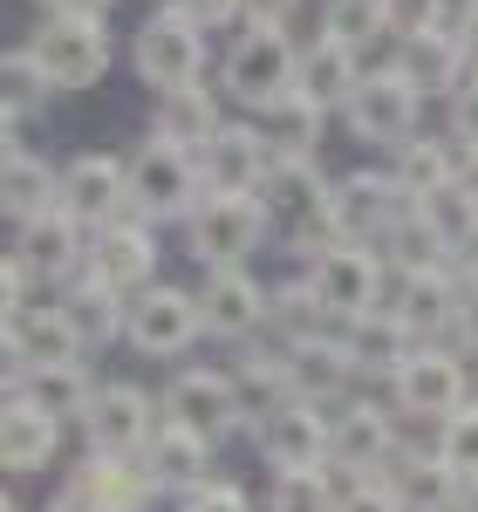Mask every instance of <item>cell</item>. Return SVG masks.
I'll return each instance as SVG.
<instances>
[{
  "label": "cell",
  "instance_id": "1",
  "mask_svg": "<svg viewBox=\"0 0 478 512\" xmlns=\"http://www.w3.org/2000/svg\"><path fill=\"white\" fill-rule=\"evenodd\" d=\"M267 212H274L280 246L308 267L328 246H342V219H335V178H321V164H280L267 185Z\"/></svg>",
  "mask_w": 478,
  "mask_h": 512
},
{
  "label": "cell",
  "instance_id": "2",
  "mask_svg": "<svg viewBox=\"0 0 478 512\" xmlns=\"http://www.w3.org/2000/svg\"><path fill=\"white\" fill-rule=\"evenodd\" d=\"M205 164L164 137H144V151H130V219L144 226H164V219H192L205 205Z\"/></svg>",
  "mask_w": 478,
  "mask_h": 512
},
{
  "label": "cell",
  "instance_id": "3",
  "mask_svg": "<svg viewBox=\"0 0 478 512\" xmlns=\"http://www.w3.org/2000/svg\"><path fill=\"white\" fill-rule=\"evenodd\" d=\"M226 96L246 103V110H274L280 96L301 89V41L294 28H246V35L226 48Z\"/></svg>",
  "mask_w": 478,
  "mask_h": 512
},
{
  "label": "cell",
  "instance_id": "4",
  "mask_svg": "<svg viewBox=\"0 0 478 512\" xmlns=\"http://www.w3.org/2000/svg\"><path fill=\"white\" fill-rule=\"evenodd\" d=\"M274 233L267 198H205L199 212L185 219V253L199 267H246Z\"/></svg>",
  "mask_w": 478,
  "mask_h": 512
},
{
  "label": "cell",
  "instance_id": "5",
  "mask_svg": "<svg viewBox=\"0 0 478 512\" xmlns=\"http://www.w3.org/2000/svg\"><path fill=\"white\" fill-rule=\"evenodd\" d=\"M301 280L315 287V301L342 321V328L362 321V315H376V308H383V294H390L383 253H376V246H356V239H342V246H328L321 260H308Z\"/></svg>",
  "mask_w": 478,
  "mask_h": 512
},
{
  "label": "cell",
  "instance_id": "6",
  "mask_svg": "<svg viewBox=\"0 0 478 512\" xmlns=\"http://www.w3.org/2000/svg\"><path fill=\"white\" fill-rule=\"evenodd\" d=\"M164 431V403L137 383H103L96 403L82 410V444L96 458H144Z\"/></svg>",
  "mask_w": 478,
  "mask_h": 512
},
{
  "label": "cell",
  "instance_id": "7",
  "mask_svg": "<svg viewBox=\"0 0 478 512\" xmlns=\"http://www.w3.org/2000/svg\"><path fill=\"white\" fill-rule=\"evenodd\" d=\"M164 417L178 424V431L205 437V444H233L239 431H253L246 424V403L233 390V369H178L171 383H164Z\"/></svg>",
  "mask_w": 478,
  "mask_h": 512
},
{
  "label": "cell",
  "instance_id": "8",
  "mask_svg": "<svg viewBox=\"0 0 478 512\" xmlns=\"http://www.w3.org/2000/svg\"><path fill=\"white\" fill-rule=\"evenodd\" d=\"M130 69H137V82H144L151 96L192 89V82L205 76V35L185 21V14L158 7V14L130 35Z\"/></svg>",
  "mask_w": 478,
  "mask_h": 512
},
{
  "label": "cell",
  "instance_id": "9",
  "mask_svg": "<svg viewBox=\"0 0 478 512\" xmlns=\"http://www.w3.org/2000/svg\"><path fill=\"white\" fill-rule=\"evenodd\" d=\"M390 396H397L403 417H424V424H444L472 403V376H465V355L444 349V342H417L410 362L390 376Z\"/></svg>",
  "mask_w": 478,
  "mask_h": 512
},
{
  "label": "cell",
  "instance_id": "10",
  "mask_svg": "<svg viewBox=\"0 0 478 512\" xmlns=\"http://www.w3.org/2000/svg\"><path fill=\"white\" fill-rule=\"evenodd\" d=\"M417 110H424V96L397 76V62H383V69H369L356 82V96L342 103V130L356 137V144H410L417 137Z\"/></svg>",
  "mask_w": 478,
  "mask_h": 512
},
{
  "label": "cell",
  "instance_id": "11",
  "mask_svg": "<svg viewBox=\"0 0 478 512\" xmlns=\"http://www.w3.org/2000/svg\"><path fill=\"white\" fill-rule=\"evenodd\" d=\"M192 294H199V321L212 342L246 349V342H260V328H274V294L246 267H205V280Z\"/></svg>",
  "mask_w": 478,
  "mask_h": 512
},
{
  "label": "cell",
  "instance_id": "12",
  "mask_svg": "<svg viewBox=\"0 0 478 512\" xmlns=\"http://www.w3.org/2000/svg\"><path fill=\"white\" fill-rule=\"evenodd\" d=\"M205 335L199 321V294L192 287H171V280H158V287H144L137 301H130V321H123V342L137 355H151V362H171V355H185L192 342Z\"/></svg>",
  "mask_w": 478,
  "mask_h": 512
},
{
  "label": "cell",
  "instance_id": "13",
  "mask_svg": "<svg viewBox=\"0 0 478 512\" xmlns=\"http://www.w3.org/2000/svg\"><path fill=\"white\" fill-rule=\"evenodd\" d=\"M417 212V198L403 192L390 171H349L335 178V219H342V239L356 246H376V239H397Z\"/></svg>",
  "mask_w": 478,
  "mask_h": 512
},
{
  "label": "cell",
  "instance_id": "14",
  "mask_svg": "<svg viewBox=\"0 0 478 512\" xmlns=\"http://www.w3.org/2000/svg\"><path fill=\"white\" fill-rule=\"evenodd\" d=\"M458 301H465V280L451 274V260H438V267H390L383 308H390L417 342L451 335V328H458Z\"/></svg>",
  "mask_w": 478,
  "mask_h": 512
},
{
  "label": "cell",
  "instance_id": "15",
  "mask_svg": "<svg viewBox=\"0 0 478 512\" xmlns=\"http://www.w3.org/2000/svg\"><path fill=\"white\" fill-rule=\"evenodd\" d=\"M62 212L76 219L82 233H103L130 219V158H110V151H82L62 171Z\"/></svg>",
  "mask_w": 478,
  "mask_h": 512
},
{
  "label": "cell",
  "instance_id": "16",
  "mask_svg": "<svg viewBox=\"0 0 478 512\" xmlns=\"http://www.w3.org/2000/svg\"><path fill=\"white\" fill-rule=\"evenodd\" d=\"M28 55H35L55 89H96L110 76V35L103 21H41L28 35Z\"/></svg>",
  "mask_w": 478,
  "mask_h": 512
},
{
  "label": "cell",
  "instance_id": "17",
  "mask_svg": "<svg viewBox=\"0 0 478 512\" xmlns=\"http://www.w3.org/2000/svg\"><path fill=\"white\" fill-rule=\"evenodd\" d=\"M89 280H103L110 294L123 301H137L144 287H158V239L144 219H117V226H103V233H89Z\"/></svg>",
  "mask_w": 478,
  "mask_h": 512
},
{
  "label": "cell",
  "instance_id": "18",
  "mask_svg": "<svg viewBox=\"0 0 478 512\" xmlns=\"http://www.w3.org/2000/svg\"><path fill=\"white\" fill-rule=\"evenodd\" d=\"M199 164H205V192H212V198H260L267 185H274V171H280V151H274L267 130L233 123Z\"/></svg>",
  "mask_w": 478,
  "mask_h": 512
},
{
  "label": "cell",
  "instance_id": "19",
  "mask_svg": "<svg viewBox=\"0 0 478 512\" xmlns=\"http://www.w3.org/2000/svg\"><path fill=\"white\" fill-rule=\"evenodd\" d=\"M260 458H267V472H328V458H335V437H328V410L315 403H287L280 417H267L260 431Z\"/></svg>",
  "mask_w": 478,
  "mask_h": 512
},
{
  "label": "cell",
  "instance_id": "20",
  "mask_svg": "<svg viewBox=\"0 0 478 512\" xmlns=\"http://www.w3.org/2000/svg\"><path fill=\"white\" fill-rule=\"evenodd\" d=\"M62 492L82 499L89 512H144L164 485H158V472H151L144 458H96V451H82V465L69 472Z\"/></svg>",
  "mask_w": 478,
  "mask_h": 512
},
{
  "label": "cell",
  "instance_id": "21",
  "mask_svg": "<svg viewBox=\"0 0 478 512\" xmlns=\"http://www.w3.org/2000/svg\"><path fill=\"white\" fill-rule=\"evenodd\" d=\"M7 335V362L14 369H48V362H82V335L69 328L62 301H28L14 315H0Z\"/></svg>",
  "mask_w": 478,
  "mask_h": 512
},
{
  "label": "cell",
  "instance_id": "22",
  "mask_svg": "<svg viewBox=\"0 0 478 512\" xmlns=\"http://www.w3.org/2000/svg\"><path fill=\"white\" fill-rule=\"evenodd\" d=\"M328 437H335V458L342 472H383L397 458V424H390V403L376 396H349L335 417H328Z\"/></svg>",
  "mask_w": 478,
  "mask_h": 512
},
{
  "label": "cell",
  "instance_id": "23",
  "mask_svg": "<svg viewBox=\"0 0 478 512\" xmlns=\"http://www.w3.org/2000/svg\"><path fill=\"white\" fill-rule=\"evenodd\" d=\"M14 253H21V267L35 280H55V287H69V280H82V267H89V233H82L76 219L55 205V212H41L35 226H14Z\"/></svg>",
  "mask_w": 478,
  "mask_h": 512
},
{
  "label": "cell",
  "instance_id": "24",
  "mask_svg": "<svg viewBox=\"0 0 478 512\" xmlns=\"http://www.w3.org/2000/svg\"><path fill=\"white\" fill-rule=\"evenodd\" d=\"M287 355V383H294V403H315V410H342L349 403V376H356V362L342 349V335H315V342H280Z\"/></svg>",
  "mask_w": 478,
  "mask_h": 512
},
{
  "label": "cell",
  "instance_id": "25",
  "mask_svg": "<svg viewBox=\"0 0 478 512\" xmlns=\"http://www.w3.org/2000/svg\"><path fill=\"white\" fill-rule=\"evenodd\" d=\"M472 69H478V62L444 35V28H424V35H403L397 41V76L410 82L417 96H458V89L472 82Z\"/></svg>",
  "mask_w": 478,
  "mask_h": 512
},
{
  "label": "cell",
  "instance_id": "26",
  "mask_svg": "<svg viewBox=\"0 0 478 512\" xmlns=\"http://www.w3.org/2000/svg\"><path fill=\"white\" fill-rule=\"evenodd\" d=\"M233 123H226V103L205 89V82H192V89H171V96H158V117H151V137H164V144H178V151H192V158H205L219 137H226Z\"/></svg>",
  "mask_w": 478,
  "mask_h": 512
},
{
  "label": "cell",
  "instance_id": "27",
  "mask_svg": "<svg viewBox=\"0 0 478 512\" xmlns=\"http://www.w3.org/2000/svg\"><path fill=\"white\" fill-rule=\"evenodd\" d=\"M376 478H390V492L403 499V512H458V472L438 458V444L431 451H417V444H397V458L383 465Z\"/></svg>",
  "mask_w": 478,
  "mask_h": 512
},
{
  "label": "cell",
  "instance_id": "28",
  "mask_svg": "<svg viewBox=\"0 0 478 512\" xmlns=\"http://www.w3.org/2000/svg\"><path fill=\"white\" fill-rule=\"evenodd\" d=\"M96 390H103V383L89 376V362H48V369H14V376H7V396L48 410L55 424H62V417L82 424V410L96 403Z\"/></svg>",
  "mask_w": 478,
  "mask_h": 512
},
{
  "label": "cell",
  "instance_id": "29",
  "mask_svg": "<svg viewBox=\"0 0 478 512\" xmlns=\"http://www.w3.org/2000/svg\"><path fill=\"white\" fill-rule=\"evenodd\" d=\"M55 451H62V424L35 410V403H21V396H7V410H0V458H7V472H48L55 465Z\"/></svg>",
  "mask_w": 478,
  "mask_h": 512
},
{
  "label": "cell",
  "instance_id": "30",
  "mask_svg": "<svg viewBox=\"0 0 478 512\" xmlns=\"http://www.w3.org/2000/svg\"><path fill=\"white\" fill-rule=\"evenodd\" d=\"M362 76H369V69H362V48L342 41V35H328V28L301 48V89H308L315 103H328V110H342V103L356 96Z\"/></svg>",
  "mask_w": 478,
  "mask_h": 512
},
{
  "label": "cell",
  "instance_id": "31",
  "mask_svg": "<svg viewBox=\"0 0 478 512\" xmlns=\"http://www.w3.org/2000/svg\"><path fill=\"white\" fill-rule=\"evenodd\" d=\"M233 390L246 403V424L260 431L267 417H280L287 403H294V383H287V355L280 349H260V342H246L233 362Z\"/></svg>",
  "mask_w": 478,
  "mask_h": 512
},
{
  "label": "cell",
  "instance_id": "32",
  "mask_svg": "<svg viewBox=\"0 0 478 512\" xmlns=\"http://www.w3.org/2000/svg\"><path fill=\"white\" fill-rule=\"evenodd\" d=\"M212 451H219V444H205V437L178 431V424L164 417V431H158V444L144 451V465L158 472V485L171 492V499H192L199 485H212V478H219V472H212Z\"/></svg>",
  "mask_w": 478,
  "mask_h": 512
},
{
  "label": "cell",
  "instance_id": "33",
  "mask_svg": "<svg viewBox=\"0 0 478 512\" xmlns=\"http://www.w3.org/2000/svg\"><path fill=\"white\" fill-rule=\"evenodd\" d=\"M342 349L356 362V376H397L403 362H410V349H417V335H410L390 308H376V315H362V321L342 328Z\"/></svg>",
  "mask_w": 478,
  "mask_h": 512
},
{
  "label": "cell",
  "instance_id": "34",
  "mask_svg": "<svg viewBox=\"0 0 478 512\" xmlns=\"http://www.w3.org/2000/svg\"><path fill=\"white\" fill-rule=\"evenodd\" d=\"M62 315H69V328L82 335V349H103V342H123V321H130V301L123 294H110L103 280H69L62 287Z\"/></svg>",
  "mask_w": 478,
  "mask_h": 512
},
{
  "label": "cell",
  "instance_id": "35",
  "mask_svg": "<svg viewBox=\"0 0 478 512\" xmlns=\"http://www.w3.org/2000/svg\"><path fill=\"white\" fill-rule=\"evenodd\" d=\"M321 130H328V103H315L308 89L280 96L267 110V137H274L280 164H315L321 158Z\"/></svg>",
  "mask_w": 478,
  "mask_h": 512
},
{
  "label": "cell",
  "instance_id": "36",
  "mask_svg": "<svg viewBox=\"0 0 478 512\" xmlns=\"http://www.w3.org/2000/svg\"><path fill=\"white\" fill-rule=\"evenodd\" d=\"M62 205V171L48 158H7V178H0V212L14 219V226H35L41 212H55Z\"/></svg>",
  "mask_w": 478,
  "mask_h": 512
},
{
  "label": "cell",
  "instance_id": "37",
  "mask_svg": "<svg viewBox=\"0 0 478 512\" xmlns=\"http://www.w3.org/2000/svg\"><path fill=\"white\" fill-rule=\"evenodd\" d=\"M458 158L465 151H451L444 137H410L390 151V178H397L410 198H431V192H451L458 185Z\"/></svg>",
  "mask_w": 478,
  "mask_h": 512
},
{
  "label": "cell",
  "instance_id": "38",
  "mask_svg": "<svg viewBox=\"0 0 478 512\" xmlns=\"http://www.w3.org/2000/svg\"><path fill=\"white\" fill-rule=\"evenodd\" d=\"M274 328H280V342L342 335V321H335V315L315 301V287H308V280H287V287H274Z\"/></svg>",
  "mask_w": 478,
  "mask_h": 512
},
{
  "label": "cell",
  "instance_id": "39",
  "mask_svg": "<svg viewBox=\"0 0 478 512\" xmlns=\"http://www.w3.org/2000/svg\"><path fill=\"white\" fill-rule=\"evenodd\" d=\"M0 89H7V103H0L7 117L28 123V117H41V110H48L55 82H48V69L28 55V41H21V48H7V62H0Z\"/></svg>",
  "mask_w": 478,
  "mask_h": 512
},
{
  "label": "cell",
  "instance_id": "40",
  "mask_svg": "<svg viewBox=\"0 0 478 512\" xmlns=\"http://www.w3.org/2000/svg\"><path fill=\"white\" fill-rule=\"evenodd\" d=\"M321 28L362 48V41L390 35V0H328V7H321Z\"/></svg>",
  "mask_w": 478,
  "mask_h": 512
},
{
  "label": "cell",
  "instance_id": "41",
  "mask_svg": "<svg viewBox=\"0 0 478 512\" xmlns=\"http://www.w3.org/2000/svg\"><path fill=\"white\" fill-rule=\"evenodd\" d=\"M438 458L458 472V485H478V396L438 424Z\"/></svg>",
  "mask_w": 478,
  "mask_h": 512
},
{
  "label": "cell",
  "instance_id": "42",
  "mask_svg": "<svg viewBox=\"0 0 478 512\" xmlns=\"http://www.w3.org/2000/svg\"><path fill=\"white\" fill-rule=\"evenodd\" d=\"M328 485H335V512H403V499L390 492V478H376V472H342V465H328Z\"/></svg>",
  "mask_w": 478,
  "mask_h": 512
},
{
  "label": "cell",
  "instance_id": "43",
  "mask_svg": "<svg viewBox=\"0 0 478 512\" xmlns=\"http://www.w3.org/2000/svg\"><path fill=\"white\" fill-rule=\"evenodd\" d=\"M267 512H335V485H328V472H280L267 492Z\"/></svg>",
  "mask_w": 478,
  "mask_h": 512
},
{
  "label": "cell",
  "instance_id": "44",
  "mask_svg": "<svg viewBox=\"0 0 478 512\" xmlns=\"http://www.w3.org/2000/svg\"><path fill=\"white\" fill-rule=\"evenodd\" d=\"M171 14H185L199 35H212V28H233V21H246V7L239 0H164Z\"/></svg>",
  "mask_w": 478,
  "mask_h": 512
},
{
  "label": "cell",
  "instance_id": "45",
  "mask_svg": "<svg viewBox=\"0 0 478 512\" xmlns=\"http://www.w3.org/2000/svg\"><path fill=\"white\" fill-rule=\"evenodd\" d=\"M178 512H253V499H246V485H233V478H212L192 499H178Z\"/></svg>",
  "mask_w": 478,
  "mask_h": 512
},
{
  "label": "cell",
  "instance_id": "46",
  "mask_svg": "<svg viewBox=\"0 0 478 512\" xmlns=\"http://www.w3.org/2000/svg\"><path fill=\"white\" fill-rule=\"evenodd\" d=\"M451 144H458V151H478V69H472V82L451 96Z\"/></svg>",
  "mask_w": 478,
  "mask_h": 512
},
{
  "label": "cell",
  "instance_id": "47",
  "mask_svg": "<svg viewBox=\"0 0 478 512\" xmlns=\"http://www.w3.org/2000/svg\"><path fill=\"white\" fill-rule=\"evenodd\" d=\"M444 21V0H390V28L403 35H424V28H438Z\"/></svg>",
  "mask_w": 478,
  "mask_h": 512
},
{
  "label": "cell",
  "instance_id": "48",
  "mask_svg": "<svg viewBox=\"0 0 478 512\" xmlns=\"http://www.w3.org/2000/svg\"><path fill=\"white\" fill-rule=\"evenodd\" d=\"M438 28L478 62V0H444V21H438Z\"/></svg>",
  "mask_w": 478,
  "mask_h": 512
},
{
  "label": "cell",
  "instance_id": "49",
  "mask_svg": "<svg viewBox=\"0 0 478 512\" xmlns=\"http://www.w3.org/2000/svg\"><path fill=\"white\" fill-rule=\"evenodd\" d=\"M28 287H35V274L21 267V253H7V260H0V315L28 308Z\"/></svg>",
  "mask_w": 478,
  "mask_h": 512
},
{
  "label": "cell",
  "instance_id": "50",
  "mask_svg": "<svg viewBox=\"0 0 478 512\" xmlns=\"http://www.w3.org/2000/svg\"><path fill=\"white\" fill-rule=\"evenodd\" d=\"M41 21H103L117 0H35Z\"/></svg>",
  "mask_w": 478,
  "mask_h": 512
},
{
  "label": "cell",
  "instance_id": "51",
  "mask_svg": "<svg viewBox=\"0 0 478 512\" xmlns=\"http://www.w3.org/2000/svg\"><path fill=\"white\" fill-rule=\"evenodd\" d=\"M239 7H246V21H253V28H287L301 0H239Z\"/></svg>",
  "mask_w": 478,
  "mask_h": 512
},
{
  "label": "cell",
  "instance_id": "52",
  "mask_svg": "<svg viewBox=\"0 0 478 512\" xmlns=\"http://www.w3.org/2000/svg\"><path fill=\"white\" fill-rule=\"evenodd\" d=\"M451 342L465 355H478V287H465V301H458V328H451Z\"/></svg>",
  "mask_w": 478,
  "mask_h": 512
},
{
  "label": "cell",
  "instance_id": "53",
  "mask_svg": "<svg viewBox=\"0 0 478 512\" xmlns=\"http://www.w3.org/2000/svg\"><path fill=\"white\" fill-rule=\"evenodd\" d=\"M451 274L465 280V287H478V226L458 239V253H451Z\"/></svg>",
  "mask_w": 478,
  "mask_h": 512
},
{
  "label": "cell",
  "instance_id": "54",
  "mask_svg": "<svg viewBox=\"0 0 478 512\" xmlns=\"http://www.w3.org/2000/svg\"><path fill=\"white\" fill-rule=\"evenodd\" d=\"M458 192H465V205L478 212V151H465V158H458Z\"/></svg>",
  "mask_w": 478,
  "mask_h": 512
},
{
  "label": "cell",
  "instance_id": "55",
  "mask_svg": "<svg viewBox=\"0 0 478 512\" xmlns=\"http://www.w3.org/2000/svg\"><path fill=\"white\" fill-rule=\"evenodd\" d=\"M48 512H89V506H82V499H69V492H55V499H48Z\"/></svg>",
  "mask_w": 478,
  "mask_h": 512
},
{
  "label": "cell",
  "instance_id": "56",
  "mask_svg": "<svg viewBox=\"0 0 478 512\" xmlns=\"http://www.w3.org/2000/svg\"><path fill=\"white\" fill-rule=\"evenodd\" d=\"M458 512H478V485H465V492H458Z\"/></svg>",
  "mask_w": 478,
  "mask_h": 512
},
{
  "label": "cell",
  "instance_id": "57",
  "mask_svg": "<svg viewBox=\"0 0 478 512\" xmlns=\"http://www.w3.org/2000/svg\"><path fill=\"white\" fill-rule=\"evenodd\" d=\"M0 512H28V506H14V499H7V506H0Z\"/></svg>",
  "mask_w": 478,
  "mask_h": 512
}]
</instances>
